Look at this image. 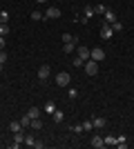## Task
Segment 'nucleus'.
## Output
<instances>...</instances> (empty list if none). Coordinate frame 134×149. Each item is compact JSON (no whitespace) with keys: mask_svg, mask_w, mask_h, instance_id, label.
Masks as SVG:
<instances>
[{"mask_svg":"<svg viewBox=\"0 0 134 149\" xmlns=\"http://www.w3.org/2000/svg\"><path fill=\"white\" fill-rule=\"evenodd\" d=\"M69 82H72V74L69 71H58L56 74V85L58 87H69Z\"/></svg>","mask_w":134,"mask_h":149,"instance_id":"f257e3e1","label":"nucleus"},{"mask_svg":"<svg viewBox=\"0 0 134 149\" xmlns=\"http://www.w3.org/2000/svg\"><path fill=\"white\" fill-rule=\"evenodd\" d=\"M85 74H87V76H96V74H98V62L89 58V60L85 62Z\"/></svg>","mask_w":134,"mask_h":149,"instance_id":"f03ea898","label":"nucleus"},{"mask_svg":"<svg viewBox=\"0 0 134 149\" xmlns=\"http://www.w3.org/2000/svg\"><path fill=\"white\" fill-rule=\"evenodd\" d=\"M101 36H103V40H112V38H114V29H112V25L103 22V25H101Z\"/></svg>","mask_w":134,"mask_h":149,"instance_id":"7ed1b4c3","label":"nucleus"},{"mask_svg":"<svg viewBox=\"0 0 134 149\" xmlns=\"http://www.w3.org/2000/svg\"><path fill=\"white\" fill-rule=\"evenodd\" d=\"M89 58L96 62H103L105 60V51L101 49V47H94V49H89Z\"/></svg>","mask_w":134,"mask_h":149,"instance_id":"20e7f679","label":"nucleus"},{"mask_svg":"<svg viewBox=\"0 0 134 149\" xmlns=\"http://www.w3.org/2000/svg\"><path fill=\"white\" fill-rule=\"evenodd\" d=\"M20 145H25V134H22V131H16V134H13V143L9 145V147H11V149H18Z\"/></svg>","mask_w":134,"mask_h":149,"instance_id":"39448f33","label":"nucleus"},{"mask_svg":"<svg viewBox=\"0 0 134 149\" xmlns=\"http://www.w3.org/2000/svg\"><path fill=\"white\" fill-rule=\"evenodd\" d=\"M54 18H60V9H58V7H47L45 20H54Z\"/></svg>","mask_w":134,"mask_h":149,"instance_id":"423d86ee","label":"nucleus"},{"mask_svg":"<svg viewBox=\"0 0 134 149\" xmlns=\"http://www.w3.org/2000/svg\"><path fill=\"white\" fill-rule=\"evenodd\" d=\"M89 145H92L94 149H103V147H107V145H105V140H103V136H98V134H96V136H92Z\"/></svg>","mask_w":134,"mask_h":149,"instance_id":"0eeeda50","label":"nucleus"},{"mask_svg":"<svg viewBox=\"0 0 134 149\" xmlns=\"http://www.w3.org/2000/svg\"><path fill=\"white\" fill-rule=\"evenodd\" d=\"M76 56L81 58L83 62H87L89 60V49H87V47H83V45H78V47H76Z\"/></svg>","mask_w":134,"mask_h":149,"instance_id":"6e6552de","label":"nucleus"},{"mask_svg":"<svg viewBox=\"0 0 134 149\" xmlns=\"http://www.w3.org/2000/svg\"><path fill=\"white\" fill-rule=\"evenodd\" d=\"M76 47H78L76 38H74L72 42H63V51H65V54H74V51H76Z\"/></svg>","mask_w":134,"mask_h":149,"instance_id":"1a4fd4ad","label":"nucleus"},{"mask_svg":"<svg viewBox=\"0 0 134 149\" xmlns=\"http://www.w3.org/2000/svg\"><path fill=\"white\" fill-rule=\"evenodd\" d=\"M92 16H94V7H92V5H85V11H83V18H81V22L85 25V22H87Z\"/></svg>","mask_w":134,"mask_h":149,"instance_id":"9d476101","label":"nucleus"},{"mask_svg":"<svg viewBox=\"0 0 134 149\" xmlns=\"http://www.w3.org/2000/svg\"><path fill=\"white\" fill-rule=\"evenodd\" d=\"M114 20H116V13L112 11V9H107V11L103 13V22H107V25H112Z\"/></svg>","mask_w":134,"mask_h":149,"instance_id":"9b49d317","label":"nucleus"},{"mask_svg":"<svg viewBox=\"0 0 134 149\" xmlns=\"http://www.w3.org/2000/svg\"><path fill=\"white\" fill-rule=\"evenodd\" d=\"M49 78V65H43L38 69V80H47Z\"/></svg>","mask_w":134,"mask_h":149,"instance_id":"f8f14e48","label":"nucleus"},{"mask_svg":"<svg viewBox=\"0 0 134 149\" xmlns=\"http://www.w3.org/2000/svg\"><path fill=\"white\" fill-rule=\"evenodd\" d=\"M92 125H94V129H103V127L107 125V120H105V118H101V116H98V118H94V120H92Z\"/></svg>","mask_w":134,"mask_h":149,"instance_id":"ddd939ff","label":"nucleus"},{"mask_svg":"<svg viewBox=\"0 0 134 149\" xmlns=\"http://www.w3.org/2000/svg\"><path fill=\"white\" fill-rule=\"evenodd\" d=\"M116 147H119V149H125V147H128V138L123 136V134H121V136H116Z\"/></svg>","mask_w":134,"mask_h":149,"instance_id":"4468645a","label":"nucleus"},{"mask_svg":"<svg viewBox=\"0 0 134 149\" xmlns=\"http://www.w3.org/2000/svg\"><path fill=\"white\" fill-rule=\"evenodd\" d=\"M43 111H45V113H47V116H51V113L56 111V105H54V102H51V100H49V102H47V105H45V107H43Z\"/></svg>","mask_w":134,"mask_h":149,"instance_id":"2eb2a0df","label":"nucleus"},{"mask_svg":"<svg viewBox=\"0 0 134 149\" xmlns=\"http://www.w3.org/2000/svg\"><path fill=\"white\" fill-rule=\"evenodd\" d=\"M27 116H29V118H40V107H32V109L27 111Z\"/></svg>","mask_w":134,"mask_h":149,"instance_id":"dca6fc26","label":"nucleus"},{"mask_svg":"<svg viewBox=\"0 0 134 149\" xmlns=\"http://www.w3.org/2000/svg\"><path fill=\"white\" fill-rule=\"evenodd\" d=\"M51 118H54V123H63V118H65V113L60 111V109H56V111L51 113Z\"/></svg>","mask_w":134,"mask_h":149,"instance_id":"f3484780","label":"nucleus"},{"mask_svg":"<svg viewBox=\"0 0 134 149\" xmlns=\"http://www.w3.org/2000/svg\"><path fill=\"white\" fill-rule=\"evenodd\" d=\"M32 129H43V120L40 118H32Z\"/></svg>","mask_w":134,"mask_h":149,"instance_id":"a211bd4d","label":"nucleus"},{"mask_svg":"<svg viewBox=\"0 0 134 149\" xmlns=\"http://www.w3.org/2000/svg\"><path fill=\"white\" fill-rule=\"evenodd\" d=\"M20 125H22V127H32V118H29V116H22V118H20Z\"/></svg>","mask_w":134,"mask_h":149,"instance_id":"6ab92c4d","label":"nucleus"},{"mask_svg":"<svg viewBox=\"0 0 134 149\" xmlns=\"http://www.w3.org/2000/svg\"><path fill=\"white\" fill-rule=\"evenodd\" d=\"M9 22V13L7 11H0V25H7Z\"/></svg>","mask_w":134,"mask_h":149,"instance_id":"aec40b11","label":"nucleus"},{"mask_svg":"<svg viewBox=\"0 0 134 149\" xmlns=\"http://www.w3.org/2000/svg\"><path fill=\"white\" fill-rule=\"evenodd\" d=\"M9 129L16 134V131H22V125H20V123H11V125H9Z\"/></svg>","mask_w":134,"mask_h":149,"instance_id":"412c9836","label":"nucleus"},{"mask_svg":"<svg viewBox=\"0 0 134 149\" xmlns=\"http://www.w3.org/2000/svg\"><path fill=\"white\" fill-rule=\"evenodd\" d=\"M112 29H114V33H116V31H123V22L114 20V22H112Z\"/></svg>","mask_w":134,"mask_h":149,"instance_id":"4be33fe9","label":"nucleus"},{"mask_svg":"<svg viewBox=\"0 0 134 149\" xmlns=\"http://www.w3.org/2000/svg\"><path fill=\"white\" fill-rule=\"evenodd\" d=\"M103 140H105V145H114L116 147V136H105Z\"/></svg>","mask_w":134,"mask_h":149,"instance_id":"5701e85b","label":"nucleus"},{"mask_svg":"<svg viewBox=\"0 0 134 149\" xmlns=\"http://www.w3.org/2000/svg\"><path fill=\"white\" fill-rule=\"evenodd\" d=\"M32 20H45V13H40V11H32Z\"/></svg>","mask_w":134,"mask_h":149,"instance_id":"b1692460","label":"nucleus"},{"mask_svg":"<svg viewBox=\"0 0 134 149\" xmlns=\"http://www.w3.org/2000/svg\"><path fill=\"white\" fill-rule=\"evenodd\" d=\"M69 131H74V134H81V131H83V125H69Z\"/></svg>","mask_w":134,"mask_h":149,"instance_id":"393cba45","label":"nucleus"},{"mask_svg":"<svg viewBox=\"0 0 134 149\" xmlns=\"http://www.w3.org/2000/svg\"><path fill=\"white\" fill-rule=\"evenodd\" d=\"M105 11H107V7H105V5H96L94 7V13H105Z\"/></svg>","mask_w":134,"mask_h":149,"instance_id":"a878e982","label":"nucleus"},{"mask_svg":"<svg viewBox=\"0 0 134 149\" xmlns=\"http://www.w3.org/2000/svg\"><path fill=\"white\" fill-rule=\"evenodd\" d=\"M92 129H94L92 120H85V123H83V131H92Z\"/></svg>","mask_w":134,"mask_h":149,"instance_id":"bb28decb","label":"nucleus"},{"mask_svg":"<svg viewBox=\"0 0 134 149\" xmlns=\"http://www.w3.org/2000/svg\"><path fill=\"white\" fill-rule=\"evenodd\" d=\"M34 143H36V138H32V136H25V145H27V147H34Z\"/></svg>","mask_w":134,"mask_h":149,"instance_id":"cd10ccee","label":"nucleus"},{"mask_svg":"<svg viewBox=\"0 0 134 149\" xmlns=\"http://www.w3.org/2000/svg\"><path fill=\"white\" fill-rule=\"evenodd\" d=\"M72 65H74V67H83L85 62H83V60H81V58L76 56V58H74V60H72Z\"/></svg>","mask_w":134,"mask_h":149,"instance_id":"c85d7f7f","label":"nucleus"},{"mask_svg":"<svg viewBox=\"0 0 134 149\" xmlns=\"http://www.w3.org/2000/svg\"><path fill=\"white\" fill-rule=\"evenodd\" d=\"M67 96L74 100V98H78V91H76V89H67Z\"/></svg>","mask_w":134,"mask_h":149,"instance_id":"c756f323","label":"nucleus"},{"mask_svg":"<svg viewBox=\"0 0 134 149\" xmlns=\"http://www.w3.org/2000/svg\"><path fill=\"white\" fill-rule=\"evenodd\" d=\"M9 33V25H0V36H7Z\"/></svg>","mask_w":134,"mask_h":149,"instance_id":"7c9ffc66","label":"nucleus"},{"mask_svg":"<svg viewBox=\"0 0 134 149\" xmlns=\"http://www.w3.org/2000/svg\"><path fill=\"white\" fill-rule=\"evenodd\" d=\"M7 62V54H5V49H0V65H5Z\"/></svg>","mask_w":134,"mask_h":149,"instance_id":"2f4dec72","label":"nucleus"},{"mask_svg":"<svg viewBox=\"0 0 134 149\" xmlns=\"http://www.w3.org/2000/svg\"><path fill=\"white\" fill-rule=\"evenodd\" d=\"M74 38H76V36H72V33H65V36H63V42H72Z\"/></svg>","mask_w":134,"mask_h":149,"instance_id":"473e14b6","label":"nucleus"},{"mask_svg":"<svg viewBox=\"0 0 134 149\" xmlns=\"http://www.w3.org/2000/svg\"><path fill=\"white\" fill-rule=\"evenodd\" d=\"M45 147V143H40V140H36V143H34V149H43Z\"/></svg>","mask_w":134,"mask_h":149,"instance_id":"72a5a7b5","label":"nucleus"},{"mask_svg":"<svg viewBox=\"0 0 134 149\" xmlns=\"http://www.w3.org/2000/svg\"><path fill=\"white\" fill-rule=\"evenodd\" d=\"M5 45H7L5 42V36H0V49H5Z\"/></svg>","mask_w":134,"mask_h":149,"instance_id":"f704fd0d","label":"nucleus"},{"mask_svg":"<svg viewBox=\"0 0 134 149\" xmlns=\"http://www.w3.org/2000/svg\"><path fill=\"white\" fill-rule=\"evenodd\" d=\"M36 2H38V5H45V2H47V0H36Z\"/></svg>","mask_w":134,"mask_h":149,"instance_id":"c9c22d12","label":"nucleus"}]
</instances>
